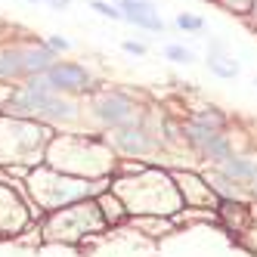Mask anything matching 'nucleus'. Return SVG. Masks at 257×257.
<instances>
[{
  "instance_id": "10",
  "label": "nucleus",
  "mask_w": 257,
  "mask_h": 257,
  "mask_svg": "<svg viewBox=\"0 0 257 257\" xmlns=\"http://www.w3.org/2000/svg\"><path fill=\"white\" fill-rule=\"evenodd\" d=\"M192 121L208 124V127H214V131H223V127H226V115H223V112H217V105H205V108H198V112L192 115Z\"/></svg>"
},
{
  "instance_id": "4",
  "label": "nucleus",
  "mask_w": 257,
  "mask_h": 257,
  "mask_svg": "<svg viewBox=\"0 0 257 257\" xmlns=\"http://www.w3.org/2000/svg\"><path fill=\"white\" fill-rule=\"evenodd\" d=\"M118 10H121V16L127 22H134V25H140L146 31H161L164 28L158 10L149 4V0H118Z\"/></svg>"
},
{
  "instance_id": "7",
  "label": "nucleus",
  "mask_w": 257,
  "mask_h": 257,
  "mask_svg": "<svg viewBox=\"0 0 257 257\" xmlns=\"http://www.w3.org/2000/svg\"><path fill=\"white\" fill-rule=\"evenodd\" d=\"M208 68L214 71L217 78H235V75H238V62H235L220 44H214L211 53H208Z\"/></svg>"
},
{
  "instance_id": "15",
  "label": "nucleus",
  "mask_w": 257,
  "mask_h": 257,
  "mask_svg": "<svg viewBox=\"0 0 257 257\" xmlns=\"http://www.w3.org/2000/svg\"><path fill=\"white\" fill-rule=\"evenodd\" d=\"M121 47H124L127 53H134V56H143V53H146V47H143V44H134V41H124Z\"/></svg>"
},
{
  "instance_id": "8",
  "label": "nucleus",
  "mask_w": 257,
  "mask_h": 257,
  "mask_svg": "<svg viewBox=\"0 0 257 257\" xmlns=\"http://www.w3.org/2000/svg\"><path fill=\"white\" fill-rule=\"evenodd\" d=\"M115 143L121 146L124 152H137V155H140V152H146V149L152 146V140L146 137V131H143V127H124V131H118Z\"/></svg>"
},
{
  "instance_id": "13",
  "label": "nucleus",
  "mask_w": 257,
  "mask_h": 257,
  "mask_svg": "<svg viewBox=\"0 0 257 257\" xmlns=\"http://www.w3.org/2000/svg\"><path fill=\"white\" fill-rule=\"evenodd\" d=\"M93 10H96L99 16H105V19H124L121 10H118V7H112L108 0H93Z\"/></svg>"
},
{
  "instance_id": "19",
  "label": "nucleus",
  "mask_w": 257,
  "mask_h": 257,
  "mask_svg": "<svg viewBox=\"0 0 257 257\" xmlns=\"http://www.w3.org/2000/svg\"><path fill=\"white\" fill-rule=\"evenodd\" d=\"M31 4H38V0H31Z\"/></svg>"
},
{
  "instance_id": "14",
  "label": "nucleus",
  "mask_w": 257,
  "mask_h": 257,
  "mask_svg": "<svg viewBox=\"0 0 257 257\" xmlns=\"http://www.w3.org/2000/svg\"><path fill=\"white\" fill-rule=\"evenodd\" d=\"M177 25H180L183 31H201V28H205V22H201L198 16H189V13L177 16Z\"/></svg>"
},
{
  "instance_id": "6",
  "label": "nucleus",
  "mask_w": 257,
  "mask_h": 257,
  "mask_svg": "<svg viewBox=\"0 0 257 257\" xmlns=\"http://www.w3.org/2000/svg\"><path fill=\"white\" fill-rule=\"evenodd\" d=\"M25 75V47H0V78Z\"/></svg>"
},
{
  "instance_id": "3",
  "label": "nucleus",
  "mask_w": 257,
  "mask_h": 257,
  "mask_svg": "<svg viewBox=\"0 0 257 257\" xmlns=\"http://www.w3.org/2000/svg\"><path fill=\"white\" fill-rule=\"evenodd\" d=\"M96 115H99V121L108 124V127H121V124L131 121L134 102L127 99L124 93H102L99 102H96Z\"/></svg>"
},
{
  "instance_id": "11",
  "label": "nucleus",
  "mask_w": 257,
  "mask_h": 257,
  "mask_svg": "<svg viewBox=\"0 0 257 257\" xmlns=\"http://www.w3.org/2000/svg\"><path fill=\"white\" fill-rule=\"evenodd\" d=\"M164 56H168L171 62H183V65L195 62V53H192L189 47H183V44H171V47H164Z\"/></svg>"
},
{
  "instance_id": "17",
  "label": "nucleus",
  "mask_w": 257,
  "mask_h": 257,
  "mask_svg": "<svg viewBox=\"0 0 257 257\" xmlns=\"http://www.w3.org/2000/svg\"><path fill=\"white\" fill-rule=\"evenodd\" d=\"M251 13H254V16H257V0H254V7H251Z\"/></svg>"
},
{
  "instance_id": "1",
  "label": "nucleus",
  "mask_w": 257,
  "mask_h": 257,
  "mask_svg": "<svg viewBox=\"0 0 257 257\" xmlns=\"http://www.w3.org/2000/svg\"><path fill=\"white\" fill-rule=\"evenodd\" d=\"M183 137H186V143L192 146V149H198L201 155H205L208 161L220 164V161H226L232 155V143L223 131H214V127L208 124H198V121H186L183 124Z\"/></svg>"
},
{
  "instance_id": "2",
  "label": "nucleus",
  "mask_w": 257,
  "mask_h": 257,
  "mask_svg": "<svg viewBox=\"0 0 257 257\" xmlns=\"http://www.w3.org/2000/svg\"><path fill=\"white\" fill-rule=\"evenodd\" d=\"M47 81L53 84L56 93H62V90H87L90 71L84 65H75V62H53L47 68Z\"/></svg>"
},
{
  "instance_id": "9",
  "label": "nucleus",
  "mask_w": 257,
  "mask_h": 257,
  "mask_svg": "<svg viewBox=\"0 0 257 257\" xmlns=\"http://www.w3.org/2000/svg\"><path fill=\"white\" fill-rule=\"evenodd\" d=\"M53 65L50 47H25V75H47Z\"/></svg>"
},
{
  "instance_id": "18",
  "label": "nucleus",
  "mask_w": 257,
  "mask_h": 257,
  "mask_svg": "<svg viewBox=\"0 0 257 257\" xmlns=\"http://www.w3.org/2000/svg\"><path fill=\"white\" fill-rule=\"evenodd\" d=\"M254 192H257V180H254Z\"/></svg>"
},
{
  "instance_id": "12",
  "label": "nucleus",
  "mask_w": 257,
  "mask_h": 257,
  "mask_svg": "<svg viewBox=\"0 0 257 257\" xmlns=\"http://www.w3.org/2000/svg\"><path fill=\"white\" fill-rule=\"evenodd\" d=\"M229 13H235V16H248L251 13V7H254V0H220Z\"/></svg>"
},
{
  "instance_id": "5",
  "label": "nucleus",
  "mask_w": 257,
  "mask_h": 257,
  "mask_svg": "<svg viewBox=\"0 0 257 257\" xmlns=\"http://www.w3.org/2000/svg\"><path fill=\"white\" fill-rule=\"evenodd\" d=\"M220 174L235 180V183H245V180H257V158L248 155H229L226 161H220Z\"/></svg>"
},
{
  "instance_id": "16",
  "label": "nucleus",
  "mask_w": 257,
  "mask_h": 257,
  "mask_svg": "<svg viewBox=\"0 0 257 257\" xmlns=\"http://www.w3.org/2000/svg\"><path fill=\"white\" fill-rule=\"evenodd\" d=\"M50 50H68V41L65 38H50Z\"/></svg>"
}]
</instances>
